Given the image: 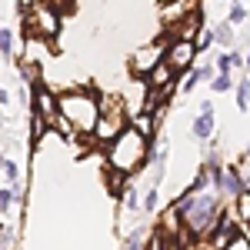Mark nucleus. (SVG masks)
Instances as JSON below:
<instances>
[{"instance_id":"nucleus-1","label":"nucleus","mask_w":250,"mask_h":250,"mask_svg":"<svg viewBox=\"0 0 250 250\" xmlns=\"http://www.w3.org/2000/svg\"><path fill=\"white\" fill-rule=\"evenodd\" d=\"M147 154H150V140L144 130H134V127H124L107 144V164L120 173H137L147 164Z\"/></svg>"},{"instance_id":"nucleus-2","label":"nucleus","mask_w":250,"mask_h":250,"mask_svg":"<svg viewBox=\"0 0 250 250\" xmlns=\"http://www.w3.org/2000/svg\"><path fill=\"white\" fill-rule=\"evenodd\" d=\"M60 104V117L80 130V134H94L97 130V120H100V107H97L94 94H87V90H67V94L57 97Z\"/></svg>"},{"instance_id":"nucleus-3","label":"nucleus","mask_w":250,"mask_h":250,"mask_svg":"<svg viewBox=\"0 0 250 250\" xmlns=\"http://www.w3.org/2000/svg\"><path fill=\"white\" fill-rule=\"evenodd\" d=\"M217 217H220V190H193L190 193V204H187V210H184V224H187V230L197 233V237H204V233H210L217 227Z\"/></svg>"},{"instance_id":"nucleus-4","label":"nucleus","mask_w":250,"mask_h":250,"mask_svg":"<svg viewBox=\"0 0 250 250\" xmlns=\"http://www.w3.org/2000/svg\"><path fill=\"white\" fill-rule=\"evenodd\" d=\"M23 23H27V30H34L37 37L57 34V14H54L50 7H43V3H37L30 14H23Z\"/></svg>"},{"instance_id":"nucleus-5","label":"nucleus","mask_w":250,"mask_h":250,"mask_svg":"<svg viewBox=\"0 0 250 250\" xmlns=\"http://www.w3.org/2000/svg\"><path fill=\"white\" fill-rule=\"evenodd\" d=\"M124 130V110H120V104H114V107H104L100 110V120H97V140H114L117 134Z\"/></svg>"},{"instance_id":"nucleus-6","label":"nucleus","mask_w":250,"mask_h":250,"mask_svg":"<svg viewBox=\"0 0 250 250\" xmlns=\"http://www.w3.org/2000/svg\"><path fill=\"white\" fill-rule=\"evenodd\" d=\"M193 54H197V43H193L190 37L177 40V43H173L170 50H167V63L173 67V74H177V70H184V67H190Z\"/></svg>"},{"instance_id":"nucleus-7","label":"nucleus","mask_w":250,"mask_h":250,"mask_svg":"<svg viewBox=\"0 0 250 250\" xmlns=\"http://www.w3.org/2000/svg\"><path fill=\"white\" fill-rule=\"evenodd\" d=\"M160 60H164V47H160V43H150L147 50H137L134 54L130 67H134V74H147V70H154Z\"/></svg>"},{"instance_id":"nucleus-8","label":"nucleus","mask_w":250,"mask_h":250,"mask_svg":"<svg viewBox=\"0 0 250 250\" xmlns=\"http://www.w3.org/2000/svg\"><path fill=\"white\" fill-rule=\"evenodd\" d=\"M190 134L197 137V140H210L213 137V104L210 100L200 104V117L190 124Z\"/></svg>"},{"instance_id":"nucleus-9","label":"nucleus","mask_w":250,"mask_h":250,"mask_svg":"<svg viewBox=\"0 0 250 250\" xmlns=\"http://www.w3.org/2000/svg\"><path fill=\"white\" fill-rule=\"evenodd\" d=\"M57 107H60V104H54V97L47 94V90H40V94H37V114L43 117L47 124H54V127H57V120H60Z\"/></svg>"},{"instance_id":"nucleus-10","label":"nucleus","mask_w":250,"mask_h":250,"mask_svg":"<svg viewBox=\"0 0 250 250\" xmlns=\"http://www.w3.org/2000/svg\"><path fill=\"white\" fill-rule=\"evenodd\" d=\"M247 60H240V54H233V50H227V54H217V74H230L233 67H244Z\"/></svg>"},{"instance_id":"nucleus-11","label":"nucleus","mask_w":250,"mask_h":250,"mask_svg":"<svg viewBox=\"0 0 250 250\" xmlns=\"http://www.w3.org/2000/svg\"><path fill=\"white\" fill-rule=\"evenodd\" d=\"M210 77V63H200V67H193L190 74H187V77H184V83H180V87H184V90H187V94H190L193 87H197V83H200V80H207Z\"/></svg>"},{"instance_id":"nucleus-12","label":"nucleus","mask_w":250,"mask_h":250,"mask_svg":"<svg viewBox=\"0 0 250 250\" xmlns=\"http://www.w3.org/2000/svg\"><path fill=\"white\" fill-rule=\"evenodd\" d=\"M213 40H217L220 47H233V23L230 20H224V23L213 27Z\"/></svg>"},{"instance_id":"nucleus-13","label":"nucleus","mask_w":250,"mask_h":250,"mask_svg":"<svg viewBox=\"0 0 250 250\" xmlns=\"http://www.w3.org/2000/svg\"><path fill=\"white\" fill-rule=\"evenodd\" d=\"M233 90H237V107L247 110V104H250V80L244 77L240 83H233Z\"/></svg>"},{"instance_id":"nucleus-14","label":"nucleus","mask_w":250,"mask_h":250,"mask_svg":"<svg viewBox=\"0 0 250 250\" xmlns=\"http://www.w3.org/2000/svg\"><path fill=\"white\" fill-rule=\"evenodd\" d=\"M230 87H233L230 74H217V77L210 80V90H213V94H227V90H230Z\"/></svg>"},{"instance_id":"nucleus-15","label":"nucleus","mask_w":250,"mask_h":250,"mask_svg":"<svg viewBox=\"0 0 250 250\" xmlns=\"http://www.w3.org/2000/svg\"><path fill=\"white\" fill-rule=\"evenodd\" d=\"M14 200H17V190H3L0 187V213H7L14 207Z\"/></svg>"},{"instance_id":"nucleus-16","label":"nucleus","mask_w":250,"mask_h":250,"mask_svg":"<svg viewBox=\"0 0 250 250\" xmlns=\"http://www.w3.org/2000/svg\"><path fill=\"white\" fill-rule=\"evenodd\" d=\"M0 170L7 173V180H14V184L20 180V167L14 164V160H0Z\"/></svg>"},{"instance_id":"nucleus-17","label":"nucleus","mask_w":250,"mask_h":250,"mask_svg":"<svg viewBox=\"0 0 250 250\" xmlns=\"http://www.w3.org/2000/svg\"><path fill=\"white\" fill-rule=\"evenodd\" d=\"M233 23V27H237V23H244V20H247V7H244V3H233L230 7V17H227Z\"/></svg>"},{"instance_id":"nucleus-18","label":"nucleus","mask_w":250,"mask_h":250,"mask_svg":"<svg viewBox=\"0 0 250 250\" xmlns=\"http://www.w3.org/2000/svg\"><path fill=\"white\" fill-rule=\"evenodd\" d=\"M157 204H160V193H157V184L150 190L144 193V210H157Z\"/></svg>"},{"instance_id":"nucleus-19","label":"nucleus","mask_w":250,"mask_h":250,"mask_svg":"<svg viewBox=\"0 0 250 250\" xmlns=\"http://www.w3.org/2000/svg\"><path fill=\"white\" fill-rule=\"evenodd\" d=\"M10 50H14V34H10V30H7V27H3V30H0V54H3V57H7V54H10Z\"/></svg>"},{"instance_id":"nucleus-20","label":"nucleus","mask_w":250,"mask_h":250,"mask_svg":"<svg viewBox=\"0 0 250 250\" xmlns=\"http://www.w3.org/2000/svg\"><path fill=\"white\" fill-rule=\"evenodd\" d=\"M124 204H127V210H137L140 207V197L134 190H124Z\"/></svg>"},{"instance_id":"nucleus-21","label":"nucleus","mask_w":250,"mask_h":250,"mask_svg":"<svg viewBox=\"0 0 250 250\" xmlns=\"http://www.w3.org/2000/svg\"><path fill=\"white\" fill-rule=\"evenodd\" d=\"M213 43V30H200V37H197V47H210Z\"/></svg>"},{"instance_id":"nucleus-22","label":"nucleus","mask_w":250,"mask_h":250,"mask_svg":"<svg viewBox=\"0 0 250 250\" xmlns=\"http://www.w3.org/2000/svg\"><path fill=\"white\" fill-rule=\"evenodd\" d=\"M144 240H147V233L137 230V233H130V237H127V247H137V244H144Z\"/></svg>"},{"instance_id":"nucleus-23","label":"nucleus","mask_w":250,"mask_h":250,"mask_svg":"<svg viewBox=\"0 0 250 250\" xmlns=\"http://www.w3.org/2000/svg\"><path fill=\"white\" fill-rule=\"evenodd\" d=\"M7 100H10V97H7V90H0V104H7Z\"/></svg>"},{"instance_id":"nucleus-24","label":"nucleus","mask_w":250,"mask_h":250,"mask_svg":"<svg viewBox=\"0 0 250 250\" xmlns=\"http://www.w3.org/2000/svg\"><path fill=\"white\" fill-rule=\"evenodd\" d=\"M247 67H250V54H247Z\"/></svg>"},{"instance_id":"nucleus-25","label":"nucleus","mask_w":250,"mask_h":250,"mask_svg":"<svg viewBox=\"0 0 250 250\" xmlns=\"http://www.w3.org/2000/svg\"><path fill=\"white\" fill-rule=\"evenodd\" d=\"M247 157H250V147H247Z\"/></svg>"}]
</instances>
